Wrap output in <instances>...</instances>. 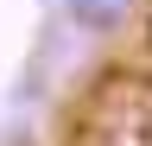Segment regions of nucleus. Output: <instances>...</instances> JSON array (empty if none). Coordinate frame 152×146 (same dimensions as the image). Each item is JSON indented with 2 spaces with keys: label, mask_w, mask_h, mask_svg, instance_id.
<instances>
[{
  "label": "nucleus",
  "mask_w": 152,
  "mask_h": 146,
  "mask_svg": "<svg viewBox=\"0 0 152 146\" xmlns=\"http://www.w3.org/2000/svg\"><path fill=\"white\" fill-rule=\"evenodd\" d=\"M140 13H146V0H64V19L76 32H95V38H121Z\"/></svg>",
  "instance_id": "nucleus-1"
}]
</instances>
